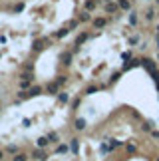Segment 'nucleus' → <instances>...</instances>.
I'll return each instance as SVG.
<instances>
[{
	"mask_svg": "<svg viewBox=\"0 0 159 161\" xmlns=\"http://www.w3.org/2000/svg\"><path fill=\"white\" fill-rule=\"evenodd\" d=\"M94 26L102 28V26H106V20H104V18H98V20H94Z\"/></svg>",
	"mask_w": 159,
	"mask_h": 161,
	"instance_id": "obj_1",
	"label": "nucleus"
},
{
	"mask_svg": "<svg viewBox=\"0 0 159 161\" xmlns=\"http://www.w3.org/2000/svg\"><path fill=\"white\" fill-rule=\"evenodd\" d=\"M118 6H119V8H123V10H127V8H129V0H119Z\"/></svg>",
	"mask_w": 159,
	"mask_h": 161,
	"instance_id": "obj_2",
	"label": "nucleus"
},
{
	"mask_svg": "<svg viewBox=\"0 0 159 161\" xmlns=\"http://www.w3.org/2000/svg\"><path fill=\"white\" fill-rule=\"evenodd\" d=\"M48 145V137H40L38 139V147H46Z\"/></svg>",
	"mask_w": 159,
	"mask_h": 161,
	"instance_id": "obj_3",
	"label": "nucleus"
},
{
	"mask_svg": "<svg viewBox=\"0 0 159 161\" xmlns=\"http://www.w3.org/2000/svg\"><path fill=\"white\" fill-rule=\"evenodd\" d=\"M119 6L118 4H112V2H110V4H108V8H106V10H108V12H116V10H118Z\"/></svg>",
	"mask_w": 159,
	"mask_h": 161,
	"instance_id": "obj_4",
	"label": "nucleus"
},
{
	"mask_svg": "<svg viewBox=\"0 0 159 161\" xmlns=\"http://www.w3.org/2000/svg\"><path fill=\"white\" fill-rule=\"evenodd\" d=\"M34 157H36V159H42V161L46 159V155H44V153H42L40 149H38V151H34Z\"/></svg>",
	"mask_w": 159,
	"mask_h": 161,
	"instance_id": "obj_5",
	"label": "nucleus"
},
{
	"mask_svg": "<svg viewBox=\"0 0 159 161\" xmlns=\"http://www.w3.org/2000/svg\"><path fill=\"white\" fill-rule=\"evenodd\" d=\"M12 161H26V155H22V153H16Z\"/></svg>",
	"mask_w": 159,
	"mask_h": 161,
	"instance_id": "obj_6",
	"label": "nucleus"
},
{
	"mask_svg": "<svg viewBox=\"0 0 159 161\" xmlns=\"http://www.w3.org/2000/svg\"><path fill=\"white\" fill-rule=\"evenodd\" d=\"M76 127H78V129H84V127H86V121H84V120H78V121H76Z\"/></svg>",
	"mask_w": 159,
	"mask_h": 161,
	"instance_id": "obj_7",
	"label": "nucleus"
},
{
	"mask_svg": "<svg viewBox=\"0 0 159 161\" xmlns=\"http://www.w3.org/2000/svg\"><path fill=\"white\" fill-rule=\"evenodd\" d=\"M36 94H40V88H32V90H30L26 96H36Z\"/></svg>",
	"mask_w": 159,
	"mask_h": 161,
	"instance_id": "obj_8",
	"label": "nucleus"
},
{
	"mask_svg": "<svg viewBox=\"0 0 159 161\" xmlns=\"http://www.w3.org/2000/svg\"><path fill=\"white\" fill-rule=\"evenodd\" d=\"M66 151H68V145H60L58 147V153H66Z\"/></svg>",
	"mask_w": 159,
	"mask_h": 161,
	"instance_id": "obj_9",
	"label": "nucleus"
},
{
	"mask_svg": "<svg viewBox=\"0 0 159 161\" xmlns=\"http://www.w3.org/2000/svg\"><path fill=\"white\" fill-rule=\"evenodd\" d=\"M119 145H121V141H110V147H112V149H114V147H119Z\"/></svg>",
	"mask_w": 159,
	"mask_h": 161,
	"instance_id": "obj_10",
	"label": "nucleus"
},
{
	"mask_svg": "<svg viewBox=\"0 0 159 161\" xmlns=\"http://www.w3.org/2000/svg\"><path fill=\"white\" fill-rule=\"evenodd\" d=\"M92 8H94V2L88 0V2H86V10H92Z\"/></svg>",
	"mask_w": 159,
	"mask_h": 161,
	"instance_id": "obj_11",
	"label": "nucleus"
},
{
	"mask_svg": "<svg viewBox=\"0 0 159 161\" xmlns=\"http://www.w3.org/2000/svg\"><path fill=\"white\" fill-rule=\"evenodd\" d=\"M48 90H50V92H52V94H54V92H56V90H58V84H50V88H48Z\"/></svg>",
	"mask_w": 159,
	"mask_h": 161,
	"instance_id": "obj_12",
	"label": "nucleus"
},
{
	"mask_svg": "<svg viewBox=\"0 0 159 161\" xmlns=\"http://www.w3.org/2000/svg\"><path fill=\"white\" fill-rule=\"evenodd\" d=\"M72 151H78V139L72 141Z\"/></svg>",
	"mask_w": 159,
	"mask_h": 161,
	"instance_id": "obj_13",
	"label": "nucleus"
},
{
	"mask_svg": "<svg viewBox=\"0 0 159 161\" xmlns=\"http://www.w3.org/2000/svg\"><path fill=\"white\" fill-rule=\"evenodd\" d=\"M48 139H50V141H56V139H58V135H56V133H50V135H48Z\"/></svg>",
	"mask_w": 159,
	"mask_h": 161,
	"instance_id": "obj_14",
	"label": "nucleus"
},
{
	"mask_svg": "<svg viewBox=\"0 0 159 161\" xmlns=\"http://www.w3.org/2000/svg\"><path fill=\"white\" fill-rule=\"evenodd\" d=\"M6 151H8V153H16V145H10Z\"/></svg>",
	"mask_w": 159,
	"mask_h": 161,
	"instance_id": "obj_15",
	"label": "nucleus"
},
{
	"mask_svg": "<svg viewBox=\"0 0 159 161\" xmlns=\"http://www.w3.org/2000/svg\"><path fill=\"white\" fill-rule=\"evenodd\" d=\"M153 16H155V12H153V10H149V12H147V20H151Z\"/></svg>",
	"mask_w": 159,
	"mask_h": 161,
	"instance_id": "obj_16",
	"label": "nucleus"
},
{
	"mask_svg": "<svg viewBox=\"0 0 159 161\" xmlns=\"http://www.w3.org/2000/svg\"><path fill=\"white\" fill-rule=\"evenodd\" d=\"M129 22H131V24H135V22H137V18H135V14H131V16H129Z\"/></svg>",
	"mask_w": 159,
	"mask_h": 161,
	"instance_id": "obj_17",
	"label": "nucleus"
},
{
	"mask_svg": "<svg viewBox=\"0 0 159 161\" xmlns=\"http://www.w3.org/2000/svg\"><path fill=\"white\" fill-rule=\"evenodd\" d=\"M127 151L129 153H135V145H127Z\"/></svg>",
	"mask_w": 159,
	"mask_h": 161,
	"instance_id": "obj_18",
	"label": "nucleus"
},
{
	"mask_svg": "<svg viewBox=\"0 0 159 161\" xmlns=\"http://www.w3.org/2000/svg\"><path fill=\"white\" fill-rule=\"evenodd\" d=\"M2 157H4V153H2V151H0V161H2Z\"/></svg>",
	"mask_w": 159,
	"mask_h": 161,
	"instance_id": "obj_19",
	"label": "nucleus"
},
{
	"mask_svg": "<svg viewBox=\"0 0 159 161\" xmlns=\"http://www.w3.org/2000/svg\"><path fill=\"white\" fill-rule=\"evenodd\" d=\"M157 46H159V34H157Z\"/></svg>",
	"mask_w": 159,
	"mask_h": 161,
	"instance_id": "obj_20",
	"label": "nucleus"
},
{
	"mask_svg": "<svg viewBox=\"0 0 159 161\" xmlns=\"http://www.w3.org/2000/svg\"><path fill=\"white\" fill-rule=\"evenodd\" d=\"M157 60H159V54H157Z\"/></svg>",
	"mask_w": 159,
	"mask_h": 161,
	"instance_id": "obj_21",
	"label": "nucleus"
},
{
	"mask_svg": "<svg viewBox=\"0 0 159 161\" xmlns=\"http://www.w3.org/2000/svg\"><path fill=\"white\" fill-rule=\"evenodd\" d=\"M157 161H159V157H157Z\"/></svg>",
	"mask_w": 159,
	"mask_h": 161,
	"instance_id": "obj_22",
	"label": "nucleus"
},
{
	"mask_svg": "<svg viewBox=\"0 0 159 161\" xmlns=\"http://www.w3.org/2000/svg\"><path fill=\"white\" fill-rule=\"evenodd\" d=\"M157 30H159V28H157Z\"/></svg>",
	"mask_w": 159,
	"mask_h": 161,
	"instance_id": "obj_23",
	"label": "nucleus"
}]
</instances>
